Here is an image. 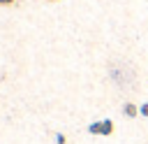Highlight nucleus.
Returning a JSON list of instances; mask_svg holds the SVG:
<instances>
[{"instance_id":"f03ea898","label":"nucleus","mask_w":148,"mask_h":144,"mask_svg":"<svg viewBox=\"0 0 148 144\" xmlns=\"http://www.w3.org/2000/svg\"><path fill=\"white\" fill-rule=\"evenodd\" d=\"M123 114H125L127 118H136V116H139V107H136L134 102H125V105H123Z\"/></svg>"},{"instance_id":"20e7f679","label":"nucleus","mask_w":148,"mask_h":144,"mask_svg":"<svg viewBox=\"0 0 148 144\" xmlns=\"http://www.w3.org/2000/svg\"><path fill=\"white\" fill-rule=\"evenodd\" d=\"M88 132H92V135H102V121L90 123V125H88Z\"/></svg>"},{"instance_id":"7ed1b4c3","label":"nucleus","mask_w":148,"mask_h":144,"mask_svg":"<svg viewBox=\"0 0 148 144\" xmlns=\"http://www.w3.org/2000/svg\"><path fill=\"white\" fill-rule=\"evenodd\" d=\"M113 132V121L111 118H102V137H109Z\"/></svg>"},{"instance_id":"f257e3e1","label":"nucleus","mask_w":148,"mask_h":144,"mask_svg":"<svg viewBox=\"0 0 148 144\" xmlns=\"http://www.w3.org/2000/svg\"><path fill=\"white\" fill-rule=\"evenodd\" d=\"M109 74H111V79H113L118 86H130V84H134V81H132V79H134V70H132L130 65H125V70H118V60L109 63Z\"/></svg>"},{"instance_id":"0eeeda50","label":"nucleus","mask_w":148,"mask_h":144,"mask_svg":"<svg viewBox=\"0 0 148 144\" xmlns=\"http://www.w3.org/2000/svg\"><path fill=\"white\" fill-rule=\"evenodd\" d=\"M14 2H16V0H0V5H7V7H9V5H14Z\"/></svg>"},{"instance_id":"39448f33","label":"nucleus","mask_w":148,"mask_h":144,"mask_svg":"<svg viewBox=\"0 0 148 144\" xmlns=\"http://www.w3.org/2000/svg\"><path fill=\"white\" fill-rule=\"evenodd\" d=\"M139 116H143V118H148V102H143V105H139Z\"/></svg>"},{"instance_id":"423d86ee","label":"nucleus","mask_w":148,"mask_h":144,"mask_svg":"<svg viewBox=\"0 0 148 144\" xmlns=\"http://www.w3.org/2000/svg\"><path fill=\"white\" fill-rule=\"evenodd\" d=\"M56 144H67V137L62 132H56Z\"/></svg>"}]
</instances>
